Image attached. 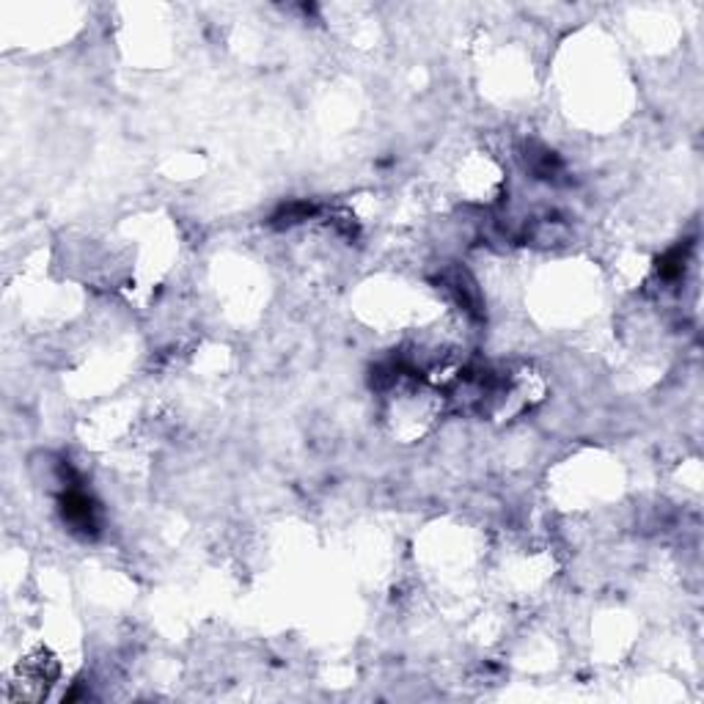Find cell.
Returning a JSON list of instances; mask_svg holds the SVG:
<instances>
[{
    "instance_id": "cell-1",
    "label": "cell",
    "mask_w": 704,
    "mask_h": 704,
    "mask_svg": "<svg viewBox=\"0 0 704 704\" xmlns=\"http://www.w3.org/2000/svg\"><path fill=\"white\" fill-rule=\"evenodd\" d=\"M64 487H67L61 496L64 523H69V529L83 534V537H94L100 532V509H96L94 498L86 490H80L75 481H69Z\"/></svg>"
}]
</instances>
